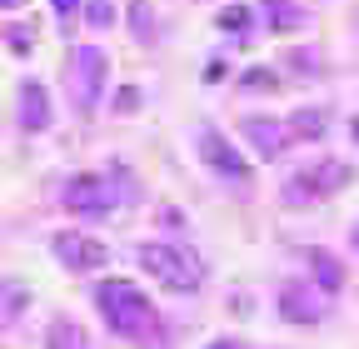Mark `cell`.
<instances>
[{
    "mask_svg": "<svg viewBox=\"0 0 359 349\" xmlns=\"http://www.w3.org/2000/svg\"><path fill=\"white\" fill-rule=\"evenodd\" d=\"M255 15H259L269 30H280V35H290V30H299V25L309 20L304 0H259V6H255Z\"/></svg>",
    "mask_w": 359,
    "mask_h": 349,
    "instance_id": "obj_12",
    "label": "cell"
},
{
    "mask_svg": "<svg viewBox=\"0 0 359 349\" xmlns=\"http://www.w3.org/2000/svg\"><path fill=\"white\" fill-rule=\"evenodd\" d=\"M304 265H309V275H314V285H320L330 299L344 289V265H339V254H330L325 245H309L304 249Z\"/></svg>",
    "mask_w": 359,
    "mask_h": 349,
    "instance_id": "obj_11",
    "label": "cell"
},
{
    "mask_svg": "<svg viewBox=\"0 0 359 349\" xmlns=\"http://www.w3.org/2000/svg\"><path fill=\"white\" fill-rule=\"evenodd\" d=\"M140 185L130 180L125 165H110V170H85V174H70L60 185V205L70 214H85V220H100V214L120 210V205H140Z\"/></svg>",
    "mask_w": 359,
    "mask_h": 349,
    "instance_id": "obj_2",
    "label": "cell"
},
{
    "mask_svg": "<svg viewBox=\"0 0 359 349\" xmlns=\"http://www.w3.org/2000/svg\"><path fill=\"white\" fill-rule=\"evenodd\" d=\"M90 304L100 310V320H105L110 334L140 344V349H165V339H160V334H165V320H160V310L150 304V294H140V285H135V280H120V275L95 280Z\"/></svg>",
    "mask_w": 359,
    "mask_h": 349,
    "instance_id": "obj_1",
    "label": "cell"
},
{
    "mask_svg": "<svg viewBox=\"0 0 359 349\" xmlns=\"http://www.w3.org/2000/svg\"><path fill=\"white\" fill-rule=\"evenodd\" d=\"M50 11H55V20H60V30H65V25L85 11V0H50Z\"/></svg>",
    "mask_w": 359,
    "mask_h": 349,
    "instance_id": "obj_23",
    "label": "cell"
},
{
    "mask_svg": "<svg viewBox=\"0 0 359 349\" xmlns=\"http://www.w3.org/2000/svg\"><path fill=\"white\" fill-rule=\"evenodd\" d=\"M224 75H230V65H224V60H210V65H205V85H215V80H224Z\"/></svg>",
    "mask_w": 359,
    "mask_h": 349,
    "instance_id": "obj_26",
    "label": "cell"
},
{
    "mask_svg": "<svg viewBox=\"0 0 359 349\" xmlns=\"http://www.w3.org/2000/svg\"><path fill=\"white\" fill-rule=\"evenodd\" d=\"M30 0H0V11H25Z\"/></svg>",
    "mask_w": 359,
    "mask_h": 349,
    "instance_id": "obj_27",
    "label": "cell"
},
{
    "mask_svg": "<svg viewBox=\"0 0 359 349\" xmlns=\"http://www.w3.org/2000/svg\"><path fill=\"white\" fill-rule=\"evenodd\" d=\"M65 90L75 115H95L110 95V55L100 46H75L65 60Z\"/></svg>",
    "mask_w": 359,
    "mask_h": 349,
    "instance_id": "obj_4",
    "label": "cell"
},
{
    "mask_svg": "<svg viewBox=\"0 0 359 349\" xmlns=\"http://www.w3.org/2000/svg\"><path fill=\"white\" fill-rule=\"evenodd\" d=\"M135 265L170 294H195L205 285V259L180 240H140L135 245Z\"/></svg>",
    "mask_w": 359,
    "mask_h": 349,
    "instance_id": "obj_3",
    "label": "cell"
},
{
    "mask_svg": "<svg viewBox=\"0 0 359 349\" xmlns=\"http://www.w3.org/2000/svg\"><path fill=\"white\" fill-rule=\"evenodd\" d=\"M215 25H219V30H235V35H245V30H255V25H259V15H255L250 6H219Z\"/></svg>",
    "mask_w": 359,
    "mask_h": 349,
    "instance_id": "obj_19",
    "label": "cell"
},
{
    "mask_svg": "<svg viewBox=\"0 0 359 349\" xmlns=\"http://www.w3.org/2000/svg\"><path fill=\"white\" fill-rule=\"evenodd\" d=\"M240 135H245V145H250V155H255L259 165H275V160L294 145L290 125H285L280 115H245V120H240Z\"/></svg>",
    "mask_w": 359,
    "mask_h": 349,
    "instance_id": "obj_9",
    "label": "cell"
},
{
    "mask_svg": "<svg viewBox=\"0 0 359 349\" xmlns=\"http://www.w3.org/2000/svg\"><path fill=\"white\" fill-rule=\"evenodd\" d=\"M285 65H290L294 75H304V80H320V75H325V60H320V50H314V46L285 50Z\"/></svg>",
    "mask_w": 359,
    "mask_h": 349,
    "instance_id": "obj_17",
    "label": "cell"
},
{
    "mask_svg": "<svg viewBox=\"0 0 359 349\" xmlns=\"http://www.w3.org/2000/svg\"><path fill=\"white\" fill-rule=\"evenodd\" d=\"M195 150H200L205 170H215L224 185H235V190H245V185H250V160L235 150V140H230V135H219L215 125H200V130H195Z\"/></svg>",
    "mask_w": 359,
    "mask_h": 349,
    "instance_id": "obj_6",
    "label": "cell"
},
{
    "mask_svg": "<svg viewBox=\"0 0 359 349\" xmlns=\"http://www.w3.org/2000/svg\"><path fill=\"white\" fill-rule=\"evenodd\" d=\"M240 90L245 95H255V90H280V70H269V65H250V70H240Z\"/></svg>",
    "mask_w": 359,
    "mask_h": 349,
    "instance_id": "obj_18",
    "label": "cell"
},
{
    "mask_svg": "<svg viewBox=\"0 0 359 349\" xmlns=\"http://www.w3.org/2000/svg\"><path fill=\"white\" fill-rule=\"evenodd\" d=\"M349 135H354V145H359V115H354V120H349Z\"/></svg>",
    "mask_w": 359,
    "mask_h": 349,
    "instance_id": "obj_28",
    "label": "cell"
},
{
    "mask_svg": "<svg viewBox=\"0 0 359 349\" xmlns=\"http://www.w3.org/2000/svg\"><path fill=\"white\" fill-rule=\"evenodd\" d=\"M285 125H290V135H294V140H309V145H314V140H325V135H330V110H320V105H299Z\"/></svg>",
    "mask_w": 359,
    "mask_h": 349,
    "instance_id": "obj_14",
    "label": "cell"
},
{
    "mask_svg": "<svg viewBox=\"0 0 359 349\" xmlns=\"http://www.w3.org/2000/svg\"><path fill=\"white\" fill-rule=\"evenodd\" d=\"M0 35H6V46H11L15 55H30V50H35V30H30L25 20H20V25H15V20H6V30H0Z\"/></svg>",
    "mask_w": 359,
    "mask_h": 349,
    "instance_id": "obj_20",
    "label": "cell"
},
{
    "mask_svg": "<svg viewBox=\"0 0 359 349\" xmlns=\"http://www.w3.org/2000/svg\"><path fill=\"white\" fill-rule=\"evenodd\" d=\"M160 225H165V230H185V214H180L175 205H165V210H160Z\"/></svg>",
    "mask_w": 359,
    "mask_h": 349,
    "instance_id": "obj_24",
    "label": "cell"
},
{
    "mask_svg": "<svg viewBox=\"0 0 359 349\" xmlns=\"http://www.w3.org/2000/svg\"><path fill=\"white\" fill-rule=\"evenodd\" d=\"M50 254H55V265L70 270V275H95L110 259V249L95 235H80V230H55L50 235Z\"/></svg>",
    "mask_w": 359,
    "mask_h": 349,
    "instance_id": "obj_8",
    "label": "cell"
},
{
    "mask_svg": "<svg viewBox=\"0 0 359 349\" xmlns=\"http://www.w3.org/2000/svg\"><path fill=\"white\" fill-rule=\"evenodd\" d=\"M125 30H130L135 46H155V40H160V25H155V6H150V0H130V6H125Z\"/></svg>",
    "mask_w": 359,
    "mask_h": 349,
    "instance_id": "obj_13",
    "label": "cell"
},
{
    "mask_svg": "<svg viewBox=\"0 0 359 349\" xmlns=\"http://www.w3.org/2000/svg\"><path fill=\"white\" fill-rule=\"evenodd\" d=\"M15 120H20V135H45L55 120V105H50V90L40 80H20L15 90Z\"/></svg>",
    "mask_w": 359,
    "mask_h": 349,
    "instance_id": "obj_10",
    "label": "cell"
},
{
    "mask_svg": "<svg viewBox=\"0 0 359 349\" xmlns=\"http://www.w3.org/2000/svg\"><path fill=\"white\" fill-rule=\"evenodd\" d=\"M80 15H85L90 30H110V25H115V6H110V0H85Z\"/></svg>",
    "mask_w": 359,
    "mask_h": 349,
    "instance_id": "obj_21",
    "label": "cell"
},
{
    "mask_svg": "<svg viewBox=\"0 0 359 349\" xmlns=\"http://www.w3.org/2000/svg\"><path fill=\"white\" fill-rule=\"evenodd\" d=\"M140 105H145V90H140V85H120L115 100H110V110H115V115H135Z\"/></svg>",
    "mask_w": 359,
    "mask_h": 349,
    "instance_id": "obj_22",
    "label": "cell"
},
{
    "mask_svg": "<svg viewBox=\"0 0 359 349\" xmlns=\"http://www.w3.org/2000/svg\"><path fill=\"white\" fill-rule=\"evenodd\" d=\"M354 180V165H344L339 155H325V160H314V165H304V170H294L290 180L280 185V200L294 210H304V205H320V200H330V195H339L344 185Z\"/></svg>",
    "mask_w": 359,
    "mask_h": 349,
    "instance_id": "obj_5",
    "label": "cell"
},
{
    "mask_svg": "<svg viewBox=\"0 0 359 349\" xmlns=\"http://www.w3.org/2000/svg\"><path fill=\"white\" fill-rule=\"evenodd\" d=\"M349 240H354V254H359V220H354V235H349Z\"/></svg>",
    "mask_w": 359,
    "mask_h": 349,
    "instance_id": "obj_29",
    "label": "cell"
},
{
    "mask_svg": "<svg viewBox=\"0 0 359 349\" xmlns=\"http://www.w3.org/2000/svg\"><path fill=\"white\" fill-rule=\"evenodd\" d=\"M275 310H280L285 324H304L309 329V324H320L330 315V294L314 280H285L280 294H275Z\"/></svg>",
    "mask_w": 359,
    "mask_h": 349,
    "instance_id": "obj_7",
    "label": "cell"
},
{
    "mask_svg": "<svg viewBox=\"0 0 359 349\" xmlns=\"http://www.w3.org/2000/svg\"><path fill=\"white\" fill-rule=\"evenodd\" d=\"M45 349H90V334L75 315H55L50 329H45Z\"/></svg>",
    "mask_w": 359,
    "mask_h": 349,
    "instance_id": "obj_15",
    "label": "cell"
},
{
    "mask_svg": "<svg viewBox=\"0 0 359 349\" xmlns=\"http://www.w3.org/2000/svg\"><path fill=\"white\" fill-rule=\"evenodd\" d=\"M205 349H255V344H245V339H235V334H219V339H210Z\"/></svg>",
    "mask_w": 359,
    "mask_h": 349,
    "instance_id": "obj_25",
    "label": "cell"
},
{
    "mask_svg": "<svg viewBox=\"0 0 359 349\" xmlns=\"http://www.w3.org/2000/svg\"><path fill=\"white\" fill-rule=\"evenodd\" d=\"M25 310H30V289L20 280H6V285H0V329H11Z\"/></svg>",
    "mask_w": 359,
    "mask_h": 349,
    "instance_id": "obj_16",
    "label": "cell"
}]
</instances>
